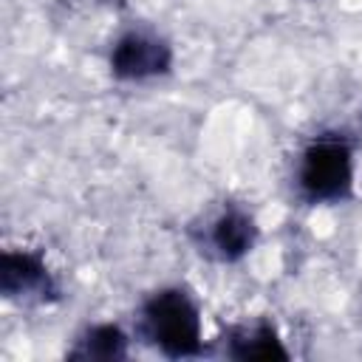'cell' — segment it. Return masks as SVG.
<instances>
[{
	"label": "cell",
	"mask_w": 362,
	"mask_h": 362,
	"mask_svg": "<svg viewBox=\"0 0 362 362\" xmlns=\"http://www.w3.org/2000/svg\"><path fill=\"white\" fill-rule=\"evenodd\" d=\"M141 337L170 359L198 356L204 348L201 308L181 286H164L153 291L139 311Z\"/></svg>",
	"instance_id": "obj_1"
},
{
	"label": "cell",
	"mask_w": 362,
	"mask_h": 362,
	"mask_svg": "<svg viewBox=\"0 0 362 362\" xmlns=\"http://www.w3.org/2000/svg\"><path fill=\"white\" fill-rule=\"evenodd\" d=\"M297 192L305 204H342L354 192V144L345 133L325 130L308 139L297 158Z\"/></svg>",
	"instance_id": "obj_2"
},
{
	"label": "cell",
	"mask_w": 362,
	"mask_h": 362,
	"mask_svg": "<svg viewBox=\"0 0 362 362\" xmlns=\"http://www.w3.org/2000/svg\"><path fill=\"white\" fill-rule=\"evenodd\" d=\"M107 65H110V74L122 82L158 79L173 68V45L153 31L133 28L113 42Z\"/></svg>",
	"instance_id": "obj_3"
},
{
	"label": "cell",
	"mask_w": 362,
	"mask_h": 362,
	"mask_svg": "<svg viewBox=\"0 0 362 362\" xmlns=\"http://www.w3.org/2000/svg\"><path fill=\"white\" fill-rule=\"evenodd\" d=\"M0 294L6 300L48 303L59 297V286L40 252L6 249L0 255Z\"/></svg>",
	"instance_id": "obj_4"
},
{
	"label": "cell",
	"mask_w": 362,
	"mask_h": 362,
	"mask_svg": "<svg viewBox=\"0 0 362 362\" xmlns=\"http://www.w3.org/2000/svg\"><path fill=\"white\" fill-rule=\"evenodd\" d=\"M255 243H257V223L238 204H226L221 212H215L198 238L201 252H206V257L218 263L243 260L255 249Z\"/></svg>",
	"instance_id": "obj_5"
},
{
	"label": "cell",
	"mask_w": 362,
	"mask_h": 362,
	"mask_svg": "<svg viewBox=\"0 0 362 362\" xmlns=\"http://www.w3.org/2000/svg\"><path fill=\"white\" fill-rule=\"evenodd\" d=\"M226 354L232 359H288V351H286L277 328L266 320L232 328Z\"/></svg>",
	"instance_id": "obj_6"
},
{
	"label": "cell",
	"mask_w": 362,
	"mask_h": 362,
	"mask_svg": "<svg viewBox=\"0 0 362 362\" xmlns=\"http://www.w3.org/2000/svg\"><path fill=\"white\" fill-rule=\"evenodd\" d=\"M68 356L71 359H124L127 337L113 322H96V325H88L76 337Z\"/></svg>",
	"instance_id": "obj_7"
}]
</instances>
